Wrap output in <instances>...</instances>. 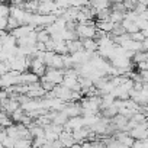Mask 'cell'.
Wrapping results in <instances>:
<instances>
[{
  "instance_id": "cell-1",
  "label": "cell",
  "mask_w": 148,
  "mask_h": 148,
  "mask_svg": "<svg viewBox=\"0 0 148 148\" xmlns=\"http://www.w3.org/2000/svg\"><path fill=\"white\" fill-rule=\"evenodd\" d=\"M76 32L80 39H95L97 36V26L93 22L89 23H79Z\"/></svg>"
},
{
  "instance_id": "cell-2",
  "label": "cell",
  "mask_w": 148,
  "mask_h": 148,
  "mask_svg": "<svg viewBox=\"0 0 148 148\" xmlns=\"http://www.w3.org/2000/svg\"><path fill=\"white\" fill-rule=\"evenodd\" d=\"M64 74H65V70H61V68H48L45 76L41 77V79H45L51 83H54L55 86L58 84H62L64 82Z\"/></svg>"
},
{
  "instance_id": "cell-3",
  "label": "cell",
  "mask_w": 148,
  "mask_h": 148,
  "mask_svg": "<svg viewBox=\"0 0 148 148\" xmlns=\"http://www.w3.org/2000/svg\"><path fill=\"white\" fill-rule=\"evenodd\" d=\"M19 76H21V73L13 71V70H10L9 73L3 74L2 76V89H9L12 86L19 84Z\"/></svg>"
},
{
  "instance_id": "cell-4",
  "label": "cell",
  "mask_w": 148,
  "mask_h": 148,
  "mask_svg": "<svg viewBox=\"0 0 148 148\" xmlns=\"http://www.w3.org/2000/svg\"><path fill=\"white\" fill-rule=\"evenodd\" d=\"M129 135H131L135 141L148 138V122H145V123H138L136 128H134V129L129 131Z\"/></svg>"
},
{
  "instance_id": "cell-5",
  "label": "cell",
  "mask_w": 148,
  "mask_h": 148,
  "mask_svg": "<svg viewBox=\"0 0 148 148\" xmlns=\"http://www.w3.org/2000/svg\"><path fill=\"white\" fill-rule=\"evenodd\" d=\"M29 70H31L32 73H35L36 76L44 77L45 73H47V70H48V65L45 64L44 60H41V58H34V60L31 61V68H29Z\"/></svg>"
},
{
  "instance_id": "cell-6",
  "label": "cell",
  "mask_w": 148,
  "mask_h": 148,
  "mask_svg": "<svg viewBox=\"0 0 148 148\" xmlns=\"http://www.w3.org/2000/svg\"><path fill=\"white\" fill-rule=\"evenodd\" d=\"M39 76H36L35 73L32 71H25V73H21L19 76V84H25V86H31V84H35V83H39Z\"/></svg>"
},
{
  "instance_id": "cell-7",
  "label": "cell",
  "mask_w": 148,
  "mask_h": 148,
  "mask_svg": "<svg viewBox=\"0 0 148 148\" xmlns=\"http://www.w3.org/2000/svg\"><path fill=\"white\" fill-rule=\"evenodd\" d=\"M83 126H86V123H84V118L80 115V116L70 118V119H68V122L64 125V129H65V131L73 132L74 129H79V128H83Z\"/></svg>"
},
{
  "instance_id": "cell-8",
  "label": "cell",
  "mask_w": 148,
  "mask_h": 148,
  "mask_svg": "<svg viewBox=\"0 0 148 148\" xmlns=\"http://www.w3.org/2000/svg\"><path fill=\"white\" fill-rule=\"evenodd\" d=\"M35 25H21L19 28H16V29H13L10 34L16 38V39H19V38H23V36H28L32 31H35Z\"/></svg>"
},
{
  "instance_id": "cell-9",
  "label": "cell",
  "mask_w": 148,
  "mask_h": 148,
  "mask_svg": "<svg viewBox=\"0 0 148 148\" xmlns=\"http://www.w3.org/2000/svg\"><path fill=\"white\" fill-rule=\"evenodd\" d=\"M64 112L68 115V118H74V116H80L82 115V105L77 102H68Z\"/></svg>"
},
{
  "instance_id": "cell-10",
  "label": "cell",
  "mask_w": 148,
  "mask_h": 148,
  "mask_svg": "<svg viewBox=\"0 0 148 148\" xmlns=\"http://www.w3.org/2000/svg\"><path fill=\"white\" fill-rule=\"evenodd\" d=\"M67 47H68V51H70V54H74V52H79V51H83V49H84L83 39L67 41Z\"/></svg>"
},
{
  "instance_id": "cell-11",
  "label": "cell",
  "mask_w": 148,
  "mask_h": 148,
  "mask_svg": "<svg viewBox=\"0 0 148 148\" xmlns=\"http://www.w3.org/2000/svg\"><path fill=\"white\" fill-rule=\"evenodd\" d=\"M96 26H97L99 31H103L105 34H112V31L115 29V23L110 22V21H102V22L97 21Z\"/></svg>"
},
{
  "instance_id": "cell-12",
  "label": "cell",
  "mask_w": 148,
  "mask_h": 148,
  "mask_svg": "<svg viewBox=\"0 0 148 148\" xmlns=\"http://www.w3.org/2000/svg\"><path fill=\"white\" fill-rule=\"evenodd\" d=\"M122 25H123V28H125V31H126V34H135V32H138L139 31V26H138V23L136 22H134V21H128V19H125L123 22H122Z\"/></svg>"
},
{
  "instance_id": "cell-13",
  "label": "cell",
  "mask_w": 148,
  "mask_h": 148,
  "mask_svg": "<svg viewBox=\"0 0 148 148\" xmlns=\"http://www.w3.org/2000/svg\"><path fill=\"white\" fill-rule=\"evenodd\" d=\"M90 6H93V8L99 12V10H103V9L110 8L112 5H110L109 0H92V2H90Z\"/></svg>"
},
{
  "instance_id": "cell-14",
  "label": "cell",
  "mask_w": 148,
  "mask_h": 148,
  "mask_svg": "<svg viewBox=\"0 0 148 148\" xmlns=\"http://www.w3.org/2000/svg\"><path fill=\"white\" fill-rule=\"evenodd\" d=\"M83 45H84V49L90 52H96L99 49L97 39H83Z\"/></svg>"
},
{
  "instance_id": "cell-15",
  "label": "cell",
  "mask_w": 148,
  "mask_h": 148,
  "mask_svg": "<svg viewBox=\"0 0 148 148\" xmlns=\"http://www.w3.org/2000/svg\"><path fill=\"white\" fill-rule=\"evenodd\" d=\"M109 21H110V22H113L115 25L122 23V22L125 21V13H123V12H118V10H112Z\"/></svg>"
},
{
  "instance_id": "cell-16",
  "label": "cell",
  "mask_w": 148,
  "mask_h": 148,
  "mask_svg": "<svg viewBox=\"0 0 148 148\" xmlns=\"http://www.w3.org/2000/svg\"><path fill=\"white\" fill-rule=\"evenodd\" d=\"M132 61H134L135 64H138V62H144V61H148V52H147V51L135 52L134 57H132Z\"/></svg>"
},
{
  "instance_id": "cell-17",
  "label": "cell",
  "mask_w": 148,
  "mask_h": 148,
  "mask_svg": "<svg viewBox=\"0 0 148 148\" xmlns=\"http://www.w3.org/2000/svg\"><path fill=\"white\" fill-rule=\"evenodd\" d=\"M10 13H12V6L6 3L0 5V18H10Z\"/></svg>"
},
{
  "instance_id": "cell-18",
  "label": "cell",
  "mask_w": 148,
  "mask_h": 148,
  "mask_svg": "<svg viewBox=\"0 0 148 148\" xmlns=\"http://www.w3.org/2000/svg\"><path fill=\"white\" fill-rule=\"evenodd\" d=\"M38 32V42H48L51 39V35L47 32V29H41V31H36Z\"/></svg>"
},
{
  "instance_id": "cell-19",
  "label": "cell",
  "mask_w": 148,
  "mask_h": 148,
  "mask_svg": "<svg viewBox=\"0 0 148 148\" xmlns=\"http://www.w3.org/2000/svg\"><path fill=\"white\" fill-rule=\"evenodd\" d=\"M19 26H21V22H19L16 18L10 16V18H9V25H8V29H6V31L12 32L13 29H16V28H19Z\"/></svg>"
},
{
  "instance_id": "cell-20",
  "label": "cell",
  "mask_w": 148,
  "mask_h": 148,
  "mask_svg": "<svg viewBox=\"0 0 148 148\" xmlns=\"http://www.w3.org/2000/svg\"><path fill=\"white\" fill-rule=\"evenodd\" d=\"M131 38H132L134 41H138V42H142V41L145 39V35H144V32H142V31H138V32H135V34H132V35H131Z\"/></svg>"
},
{
  "instance_id": "cell-21",
  "label": "cell",
  "mask_w": 148,
  "mask_h": 148,
  "mask_svg": "<svg viewBox=\"0 0 148 148\" xmlns=\"http://www.w3.org/2000/svg\"><path fill=\"white\" fill-rule=\"evenodd\" d=\"M136 23H138V26H139V31H148V21L139 18V19L136 21Z\"/></svg>"
},
{
  "instance_id": "cell-22",
  "label": "cell",
  "mask_w": 148,
  "mask_h": 148,
  "mask_svg": "<svg viewBox=\"0 0 148 148\" xmlns=\"http://www.w3.org/2000/svg\"><path fill=\"white\" fill-rule=\"evenodd\" d=\"M136 67H138V70H139V71H147V70H148V61L138 62V64H136Z\"/></svg>"
},
{
  "instance_id": "cell-23",
  "label": "cell",
  "mask_w": 148,
  "mask_h": 148,
  "mask_svg": "<svg viewBox=\"0 0 148 148\" xmlns=\"http://www.w3.org/2000/svg\"><path fill=\"white\" fill-rule=\"evenodd\" d=\"M139 74H141V77H142V82L144 83H148V70L147 71H139Z\"/></svg>"
},
{
  "instance_id": "cell-24",
  "label": "cell",
  "mask_w": 148,
  "mask_h": 148,
  "mask_svg": "<svg viewBox=\"0 0 148 148\" xmlns=\"http://www.w3.org/2000/svg\"><path fill=\"white\" fill-rule=\"evenodd\" d=\"M142 51H147L148 52V38H145L142 41Z\"/></svg>"
},
{
  "instance_id": "cell-25",
  "label": "cell",
  "mask_w": 148,
  "mask_h": 148,
  "mask_svg": "<svg viewBox=\"0 0 148 148\" xmlns=\"http://www.w3.org/2000/svg\"><path fill=\"white\" fill-rule=\"evenodd\" d=\"M139 18H141V19H145V21H148V9H147L145 12H142V13L139 15Z\"/></svg>"
},
{
  "instance_id": "cell-26",
  "label": "cell",
  "mask_w": 148,
  "mask_h": 148,
  "mask_svg": "<svg viewBox=\"0 0 148 148\" xmlns=\"http://www.w3.org/2000/svg\"><path fill=\"white\" fill-rule=\"evenodd\" d=\"M136 3H141V5H147V6H148V0H136Z\"/></svg>"
},
{
  "instance_id": "cell-27",
  "label": "cell",
  "mask_w": 148,
  "mask_h": 148,
  "mask_svg": "<svg viewBox=\"0 0 148 148\" xmlns=\"http://www.w3.org/2000/svg\"><path fill=\"white\" fill-rule=\"evenodd\" d=\"M110 3H118V2H123V0H109Z\"/></svg>"
},
{
  "instance_id": "cell-28",
  "label": "cell",
  "mask_w": 148,
  "mask_h": 148,
  "mask_svg": "<svg viewBox=\"0 0 148 148\" xmlns=\"http://www.w3.org/2000/svg\"><path fill=\"white\" fill-rule=\"evenodd\" d=\"M2 2H3V3H6V2H9V0H2Z\"/></svg>"
},
{
  "instance_id": "cell-29",
  "label": "cell",
  "mask_w": 148,
  "mask_h": 148,
  "mask_svg": "<svg viewBox=\"0 0 148 148\" xmlns=\"http://www.w3.org/2000/svg\"><path fill=\"white\" fill-rule=\"evenodd\" d=\"M2 148H5V147H2Z\"/></svg>"
}]
</instances>
